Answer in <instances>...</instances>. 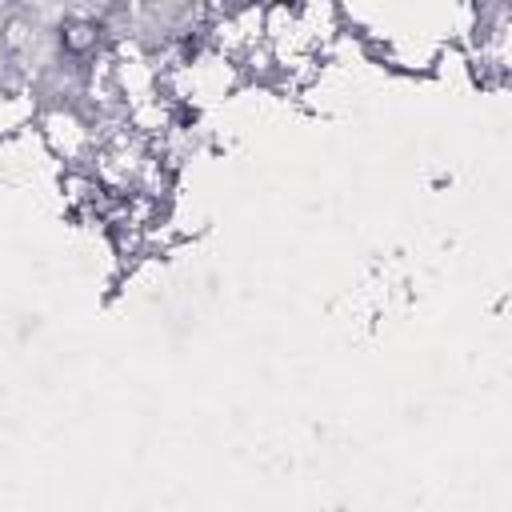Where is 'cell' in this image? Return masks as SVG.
I'll return each mask as SVG.
<instances>
[{
	"instance_id": "cell-1",
	"label": "cell",
	"mask_w": 512,
	"mask_h": 512,
	"mask_svg": "<svg viewBox=\"0 0 512 512\" xmlns=\"http://www.w3.org/2000/svg\"><path fill=\"white\" fill-rule=\"evenodd\" d=\"M36 136L48 148V156L64 168H88L96 152V128L84 104H40L36 112Z\"/></svg>"
},
{
	"instance_id": "cell-2",
	"label": "cell",
	"mask_w": 512,
	"mask_h": 512,
	"mask_svg": "<svg viewBox=\"0 0 512 512\" xmlns=\"http://www.w3.org/2000/svg\"><path fill=\"white\" fill-rule=\"evenodd\" d=\"M36 112H40V100L32 88H0V144L36 128Z\"/></svg>"
}]
</instances>
